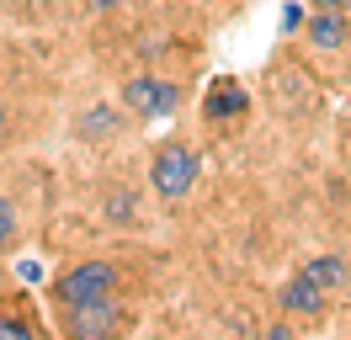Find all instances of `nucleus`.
Masks as SVG:
<instances>
[{
    "label": "nucleus",
    "mask_w": 351,
    "mask_h": 340,
    "mask_svg": "<svg viewBox=\"0 0 351 340\" xmlns=\"http://www.w3.org/2000/svg\"><path fill=\"white\" fill-rule=\"evenodd\" d=\"M107 293H117V266H112V260H80V266L59 271L53 287H48V298H53L59 308L86 303V298H107Z\"/></svg>",
    "instance_id": "1"
},
{
    "label": "nucleus",
    "mask_w": 351,
    "mask_h": 340,
    "mask_svg": "<svg viewBox=\"0 0 351 340\" xmlns=\"http://www.w3.org/2000/svg\"><path fill=\"white\" fill-rule=\"evenodd\" d=\"M149 181H154V191H160L165 202L186 197V191H192V181H197V149L165 144L160 154H154V165H149Z\"/></svg>",
    "instance_id": "2"
},
{
    "label": "nucleus",
    "mask_w": 351,
    "mask_h": 340,
    "mask_svg": "<svg viewBox=\"0 0 351 340\" xmlns=\"http://www.w3.org/2000/svg\"><path fill=\"white\" fill-rule=\"evenodd\" d=\"M117 324H123V303H117V293L86 298V303H69V308H64V335H75V340H101V335H112Z\"/></svg>",
    "instance_id": "3"
},
{
    "label": "nucleus",
    "mask_w": 351,
    "mask_h": 340,
    "mask_svg": "<svg viewBox=\"0 0 351 340\" xmlns=\"http://www.w3.org/2000/svg\"><path fill=\"white\" fill-rule=\"evenodd\" d=\"M123 106L133 117H171L181 106V85L160 80V75H133V80H123Z\"/></svg>",
    "instance_id": "4"
},
{
    "label": "nucleus",
    "mask_w": 351,
    "mask_h": 340,
    "mask_svg": "<svg viewBox=\"0 0 351 340\" xmlns=\"http://www.w3.org/2000/svg\"><path fill=\"white\" fill-rule=\"evenodd\" d=\"M245 106H250L245 85L223 75V80H213V85H208V101H202V112H208L213 123H223V117H245Z\"/></svg>",
    "instance_id": "5"
},
{
    "label": "nucleus",
    "mask_w": 351,
    "mask_h": 340,
    "mask_svg": "<svg viewBox=\"0 0 351 340\" xmlns=\"http://www.w3.org/2000/svg\"><path fill=\"white\" fill-rule=\"evenodd\" d=\"M282 308H287V314H304V319L325 314V287H319L314 276L298 271V276H293V282L282 287Z\"/></svg>",
    "instance_id": "6"
},
{
    "label": "nucleus",
    "mask_w": 351,
    "mask_h": 340,
    "mask_svg": "<svg viewBox=\"0 0 351 340\" xmlns=\"http://www.w3.org/2000/svg\"><path fill=\"white\" fill-rule=\"evenodd\" d=\"M308 38H314V48H341V42L351 38V16H346V11L319 5V16L308 21Z\"/></svg>",
    "instance_id": "7"
},
{
    "label": "nucleus",
    "mask_w": 351,
    "mask_h": 340,
    "mask_svg": "<svg viewBox=\"0 0 351 340\" xmlns=\"http://www.w3.org/2000/svg\"><path fill=\"white\" fill-rule=\"evenodd\" d=\"M304 276H314L325 293H335V287L351 282V266H346V255H314V260H304Z\"/></svg>",
    "instance_id": "8"
},
{
    "label": "nucleus",
    "mask_w": 351,
    "mask_h": 340,
    "mask_svg": "<svg viewBox=\"0 0 351 340\" xmlns=\"http://www.w3.org/2000/svg\"><path fill=\"white\" fill-rule=\"evenodd\" d=\"M32 335H43V324L27 308H0V340H32Z\"/></svg>",
    "instance_id": "9"
},
{
    "label": "nucleus",
    "mask_w": 351,
    "mask_h": 340,
    "mask_svg": "<svg viewBox=\"0 0 351 340\" xmlns=\"http://www.w3.org/2000/svg\"><path fill=\"white\" fill-rule=\"evenodd\" d=\"M80 133H86V138H107V133H117V112H112V106L86 112V117H80Z\"/></svg>",
    "instance_id": "10"
},
{
    "label": "nucleus",
    "mask_w": 351,
    "mask_h": 340,
    "mask_svg": "<svg viewBox=\"0 0 351 340\" xmlns=\"http://www.w3.org/2000/svg\"><path fill=\"white\" fill-rule=\"evenodd\" d=\"M11 234H16V212H11V202H5V197H0V245H5V239H11Z\"/></svg>",
    "instance_id": "11"
},
{
    "label": "nucleus",
    "mask_w": 351,
    "mask_h": 340,
    "mask_svg": "<svg viewBox=\"0 0 351 340\" xmlns=\"http://www.w3.org/2000/svg\"><path fill=\"white\" fill-rule=\"evenodd\" d=\"M128 202H133L128 191H112V218H128Z\"/></svg>",
    "instance_id": "12"
},
{
    "label": "nucleus",
    "mask_w": 351,
    "mask_h": 340,
    "mask_svg": "<svg viewBox=\"0 0 351 340\" xmlns=\"http://www.w3.org/2000/svg\"><path fill=\"white\" fill-rule=\"evenodd\" d=\"M319 5H330V11H351V0H319Z\"/></svg>",
    "instance_id": "13"
},
{
    "label": "nucleus",
    "mask_w": 351,
    "mask_h": 340,
    "mask_svg": "<svg viewBox=\"0 0 351 340\" xmlns=\"http://www.w3.org/2000/svg\"><path fill=\"white\" fill-rule=\"evenodd\" d=\"M96 5H101V11H107V5H112V0H96Z\"/></svg>",
    "instance_id": "14"
},
{
    "label": "nucleus",
    "mask_w": 351,
    "mask_h": 340,
    "mask_svg": "<svg viewBox=\"0 0 351 340\" xmlns=\"http://www.w3.org/2000/svg\"><path fill=\"white\" fill-rule=\"evenodd\" d=\"M0 123H5V112H0Z\"/></svg>",
    "instance_id": "15"
}]
</instances>
